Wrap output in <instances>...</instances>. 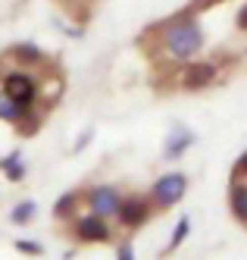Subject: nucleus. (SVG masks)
Here are the masks:
<instances>
[{
  "instance_id": "obj_16",
  "label": "nucleus",
  "mask_w": 247,
  "mask_h": 260,
  "mask_svg": "<svg viewBox=\"0 0 247 260\" xmlns=\"http://www.w3.org/2000/svg\"><path fill=\"white\" fill-rule=\"evenodd\" d=\"M116 260H135V254H131V248H128V245H122V248H119V254H116Z\"/></svg>"
},
{
  "instance_id": "obj_3",
  "label": "nucleus",
  "mask_w": 247,
  "mask_h": 260,
  "mask_svg": "<svg viewBox=\"0 0 247 260\" xmlns=\"http://www.w3.org/2000/svg\"><path fill=\"white\" fill-rule=\"evenodd\" d=\"M188 191V179L182 173H169L163 179L154 182V188H150V201L157 204V207H172V204H179Z\"/></svg>"
},
{
  "instance_id": "obj_18",
  "label": "nucleus",
  "mask_w": 247,
  "mask_h": 260,
  "mask_svg": "<svg viewBox=\"0 0 247 260\" xmlns=\"http://www.w3.org/2000/svg\"><path fill=\"white\" fill-rule=\"evenodd\" d=\"M238 173H247V154H244V157L238 160Z\"/></svg>"
},
{
  "instance_id": "obj_10",
  "label": "nucleus",
  "mask_w": 247,
  "mask_h": 260,
  "mask_svg": "<svg viewBox=\"0 0 247 260\" xmlns=\"http://www.w3.org/2000/svg\"><path fill=\"white\" fill-rule=\"evenodd\" d=\"M188 144H194V135H191V132H182V128H179V132H175L172 138H169V144H166V154H169V157H179V154L185 151Z\"/></svg>"
},
{
  "instance_id": "obj_17",
  "label": "nucleus",
  "mask_w": 247,
  "mask_h": 260,
  "mask_svg": "<svg viewBox=\"0 0 247 260\" xmlns=\"http://www.w3.org/2000/svg\"><path fill=\"white\" fill-rule=\"evenodd\" d=\"M238 25H241V28H247V4H244V7H241V13H238Z\"/></svg>"
},
{
  "instance_id": "obj_9",
  "label": "nucleus",
  "mask_w": 247,
  "mask_h": 260,
  "mask_svg": "<svg viewBox=\"0 0 247 260\" xmlns=\"http://www.w3.org/2000/svg\"><path fill=\"white\" fill-rule=\"evenodd\" d=\"M229 204H232V213H235L241 222H247V185H241V182H235V185H232V191H229Z\"/></svg>"
},
{
  "instance_id": "obj_7",
  "label": "nucleus",
  "mask_w": 247,
  "mask_h": 260,
  "mask_svg": "<svg viewBox=\"0 0 247 260\" xmlns=\"http://www.w3.org/2000/svg\"><path fill=\"white\" fill-rule=\"evenodd\" d=\"M75 235H79L82 241H107L110 238V226L103 222V216L91 213V216L75 222Z\"/></svg>"
},
{
  "instance_id": "obj_11",
  "label": "nucleus",
  "mask_w": 247,
  "mask_h": 260,
  "mask_svg": "<svg viewBox=\"0 0 247 260\" xmlns=\"http://www.w3.org/2000/svg\"><path fill=\"white\" fill-rule=\"evenodd\" d=\"M188 232H191V219H188V216H182V219H179V226H175V232H172V241H169V251L182 248V241L188 238Z\"/></svg>"
},
{
  "instance_id": "obj_8",
  "label": "nucleus",
  "mask_w": 247,
  "mask_h": 260,
  "mask_svg": "<svg viewBox=\"0 0 247 260\" xmlns=\"http://www.w3.org/2000/svg\"><path fill=\"white\" fill-rule=\"evenodd\" d=\"M31 110H34V107H31ZM31 110H28V107H22V104H16V101L7 94V91L0 88V119H7V122H13V125H16L25 113H31Z\"/></svg>"
},
{
  "instance_id": "obj_6",
  "label": "nucleus",
  "mask_w": 247,
  "mask_h": 260,
  "mask_svg": "<svg viewBox=\"0 0 247 260\" xmlns=\"http://www.w3.org/2000/svg\"><path fill=\"white\" fill-rule=\"evenodd\" d=\"M116 216H119V226L135 229V226H141V222L150 216V207H147L144 198H131V201H122V204H119Z\"/></svg>"
},
{
  "instance_id": "obj_14",
  "label": "nucleus",
  "mask_w": 247,
  "mask_h": 260,
  "mask_svg": "<svg viewBox=\"0 0 247 260\" xmlns=\"http://www.w3.org/2000/svg\"><path fill=\"white\" fill-rule=\"evenodd\" d=\"M34 216V204H22V207L13 210V222H28Z\"/></svg>"
},
{
  "instance_id": "obj_13",
  "label": "nucleus",
  "mask_w": 247,
  "mask_h": 260,
  "mask_svg": "<svg viewBox=\"0 0 247 260\" xmlns=\"http://www.w3.org/2000/svg\"><path fill=\"white\" fill-rule=\"evenodd\" d=\"M4 170L10 173V179H22V163H19V157H16V154L4 160Z\"/></svg>"
},
{
  "instance_id": "obj_5",
  "label": "nucleus",
  "mask_w": 247,
  "mask_h": 260,
  "mask_svg": "<svg viewBox=\"0 0 247 260\" xmlns=\"http://www.w3.org/2000/svg\"><path fill=\"white\" fill-rule=\"evenodd\" d=\"M219 79V66L213 60H194L191 66L185 69V76H182V85L185 88H203V85H210Z\"/></svg>"
},
{
  "instance_id": "obj_4",
  "label": "nucleus",
  "mask_w": 247,
  "mask_h": 260,
  "mask_svg": "<svg viewBox=\"0 0 247 260\" xmlns=\"http://www.w3.org/2000/svg\"><path fill=\"white\" fill-rule=\"evenodd\" d=\"M88 204H91V210L97 216H116L122 198H119V191L113 188V185H97V188L88 191Z\"/></svg>"
},
{
  "instance_id": "obj_1",
  "label": "nucleus",
  "mask_w": 247,
  "mask_h": 260,
  "mask_svg": "<svg viewBox=\"0 0 247 260\" xmlns=\"http://www.w3.org/2000/svg\"><path fill=\"white\" fill-rule=\"evenodd\" d=\"M163 47L172 60H191L194 53L203 47V31L191 19V13H182L179 19H172L163 28Z\"/></svg>"
},
{
  "instance_id": "obj_2",
  "label": "nucleus",
  "mask_w": 247,
  "mask_h": 260,
  "mask_svg": "<svg viewBox=\"0 0 247 260\" xmlns=\"http://www.w3.org/2000/svg\"><path fill=\"white\" fill-rule=\"evenodd\" d=\"M0 88H4L16 104H22V107H28V110L38 107V104H34V101H38V82H34L31 72H25V69L4 72V76H0Z\"/></svg>"
},
{
  "instance_id": "obj_15",
  "label": "nucleus",
  "mask_w": 247,
  "mask_h": 260,
  "mask_svg": "<svg viewBox=\"0 0 247 260\" xmlns=\"http://www.w3.org/2000/svg\"><path fill=\"white\" fill-rule=\"evenodd\" d=\"M19 251H28V254H41V245H34V241H19Z\"/></svg>"
},
{
  "instance_id": "obj_12",
  "label": "nucleus",
  "mask_w": 247,
  "mask_h": 260,
  "mask_svg": "<svg viewBox=\"0 0 247 260\" xmlns=\"http://www.w3.org/2000/svg\"><path fill=\"white\" fill-rule=\"evenodd\" d=\"M75 201H79V194H75V191L63 194L60 201H56V207H53V213H56V216H66V213H72V210H75Z\"/></svg>"
}]
</instances>
